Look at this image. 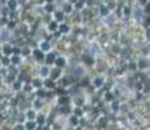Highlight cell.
<instances>
[{
	"label": "cell",
	"instance_id": "obj_1",
	"mask_svg": "<svg viewBox=\"0 0 150 130\" xmlns=\"http://www.w3.org/2000/svg\"><path fill=\"white\" fill-rule=\"evenodd\" d=\"M35 128H37L35 120H26V122L24 124V129L25 130H34Z\"/></svg>",
	"mask_w": 150,
	"mask_h": 130
},
{
	"label": "cell",
	"instance_id": "obj_2",
	"mask_svg": "<svg viewBox=\"0 0 150 130\" xmlns=\"http://www.w3.org/2000/svg\"><path fill=\"white\" fill-rule=\"evenodd\" d=\"M37 117V111L34 108H30L26 111V113H25V118L26 120H35Z\"/></svg>",
	"mask_w": 150,
	"mask_h": 130
},
{
	"label": "cell",
	"instance_id": "obj_3",
	"mask_svg": "<svg viewBox=\"0 0 150 130\" xmlns=\"http://www.w3.org/2000/svg\"><path fill=\"white\" fill-rule=\"evenodd\" d=\"M35 122H37V125H46V116L42 113H37Z\"/></svg>",
	"mask_w": 150,
	"mask_h": 130
},
{
	"label": "cell",
	"instance_id": "obj_4",
	"mask_svg": "<svg viewBox=\"0 0 150 130\" xmlns=\"http://www.w3.org/2000/svg\"><path fill=\"white\" fill-rule=\"evenodd\" d=\"M73 115L76 117H79V118H81L83 116V109H82V107H76V108L73 109Z\"/></svg>",
	"mask_w": 150,
	"mask_h": 130
},
{
	"label": "cell",
	"instance_id": "obj_5",
	"mask_svg": "<svg viewBox=\"0 0 150 130\" xmlns=\"http://www.w3.org/2000/svg\"><path fill=\"white\" fill-rule=\"evenodd\" d=\"M69 122H71V125L74 128V126L80 125V118H79V117H76L74 115H72V116L69 117Z\"/></svg>",
	"mask_w": 150,
	"mask_h": 130
},
{
	"label": "cell",
	"instance_id": "obj_6",
	"mask_svg": "<svg viewBox=\"0 0 150 130\" xmlns=\"http://www.w3.org/2000/svg\"><path fill=\"white\" fill-rule=\"evenodd\" d=\"M45 86L47 89H54L55 87V83H54V79H47L45 82Z\"/></svg>",
	"mask_w": 150,
	"mask_h": 130
},
{
	"label": "cell",
	"instance_id": "obj_7",
	"mask_svg": "<svg viewBox=\"0 0 150 130\" xmlns=\"http://www.w3.org/2000/svg\"><path fill=\"white\" fill-rule=\"evenodd\" d=\"M94 86H96V87H99V86H102V79H100V78H98L97 81H94Z\"/></svg>",
	"mask_w": 150,
	"mask_h": 130
},
{
	"label": "cell",
	"instance_id": "obj_8",
	"mask_svg": "<svg viewBox=\"0 0 150 130\" xmlns=\"http://www.w3.org/2000/svg\"><path fill=\"white\" fill-rule=\"evenodd\" d=\"M51 76H52V79H55V78H57V77H59L60 76V73H59V72H57V70H52V73H51Z\"/></svg>",
	"mask_w": 150,
	"mask_h": 130
},
{
	"label": "cell",
	"instance_id": "obj_9",
	"mask_svg": "<svg viewBox=\"0 0 150 130\" xmlns=\"http://www.w3.org/2000/svg\"><path fill=\"white\" fill-rule=\"evenodd\" d=\"M56 64H57V65H59V66H63V65H64V64H65V61H64V60H63V59H57Z\"/></svg>",
	"mask_w": 150,
	"mask_h": 130
},
{
	"label": "cell",
	"instance_id": "obj_10",
	"mask_svg": "<svg viewBox=\"0 0 150 130\" xmlns=\"http://www.w3.org/2000/svg\"><path fill=\"white\" fill-rule=\"evenodd\" d=\"M38 96H39V98H42V96L45 98V96H46V91H42V90H39V91H38Z\"/></svg>",
	"mask_w": 150,
	"mask_h": 130
},
{
	"label": "cell",
	"instance_id": "obj_11",
	"mask_svg": "<svg viewBox=\"0 0 150 130\" xmlns=\"http://www.w3.org/2000/svg\"><path fill=\"white\" fill-rule=\"evenodd\" d=\"M34 86H35V87H39V86H41V82H39V81H34Z\"/></svg>",
	"mask_w": 150,
	"mask_h": 130
},
{
	"label": "cell",
	"instance_id": "obj_12",
	"mask_svg": "<svg viewBox=\"0 0 150 130\" xmlns=\"http://www.w3.org/2000/svg\"><path fill=\"white\" fill-rule=\"evenodd\" d=\"M73 130H83V128L82 126H80V125H77V126H74L73 128Z\"/></svg>",
	"mask_w": 150,
	"mask_h": 130
},
{
	"label": "cell",
	"instance_id": "obj_13",
	"mask_svg": "<svg viewBox=\"0 0 150 130\" xmlns=\"http://www.w3.org/2000/svg\"><path fill=\"white\" fill-rule=\"evenodd\" d=\"M13 87H14V90H18V89L21 87V86H20V83H18V82H16V85H14Z\"/></svg>",
	"mask_w": 150,
	"mask_h": 130
},
{
	"label": "cell",
	"instance_id": "obj_14",
	"mask_svg": "<svg viewBox=\"0 0 150 130\" xmlns=\"http://www.w3.org/2000/svg\"><path fill=\"white\" fill-rule=\"evenodd\" d=\"M106 99H107V100H112V95L111 94H107V95H106Z\"/></svg>",
	"mask_w": 150,
	"mask_h": 130
},
{
	"label": "cell",
	"instance_id": "obj_15",
	"mask_svg": "<svg viewBox=\"0 0 150 130\" xmlns=\"http://www.w3.org/2000/svg\"><path fill=\"white\" fill-rule=\"evenodd\" d=\"M42 76H47V69H42Z\"/></svg>",
	"mask_w": 150,
	"mask_h": 130
},
{
	"label": "cell",
	"instance_id": "obj_16",
	"mask_svg": "<svg viewBox=\"0 0 150 130\" xmlns=\"http://www.w3.org/2000/svg\"><path fill=\"white\" fill-rule=\"evenodd\" d=\"M43 130H52V129H51L48 125H45V126H43Z\"/></svg>",
	"mask_w": 150,
	"mask_h": 130
},
{
	"label": "cell",
	"instance_id": "obj_17",
	"mask_svg": "<svg viewBox=\"0 0 150 130\" xmlns=\"http://www.w3.org/2000/svg\"><path fill=\"white\" fill-rule=\"evenodd\" d=\"M62 30H63V31H64V33H65V31L68 30V26H63V27H62Z\"/></svg>",
	"mask_w": 150,
	"mask_h": 130
},
{
	"label": "cell",
	"instance_id": "obj_18",
	"mask_svg": "<svg viewBox=\"0 0 150 130\" xmlns=\"http://www.w3.org/2000/svg\"><path fill=\"white\" fill-rule=\"evenodd\" d=\"M102 11H103V12H102L103 14H105V13H106V14H107V8H102Z\"/></svg>",
	"mask_w": 150,
	"mask_h": 130
},
{
	"label": "cell",
	"instance_id": "obj_19",
	"mask_svg": "<svg viewBox=\"0 0 150 130\" xmlns=\"http://www.w3.org/2000/svg\"><path fill=\"white\" fill-rule=\"evenodd\" d=\"M55 27H56V24H51L50 25V29H55Z\"/></svg>",
	"mask_w": 150,
	"mask_h": 130
},
{
	"label": "cell",
	"instance_id": "obj_20",
	"mask_svg": "<svg viewBox=\"0 0 150 130\" xmlns=\"http://www.w3.org/2000/svg\"><path fill=\"white\" fill-rule=\"evenodd\" d=\"M71 1H72V3H76V1H77V0H71Z\"/></svg>",
	"mask_w": 150,
	"mask_h": 130
}]
</instances>
